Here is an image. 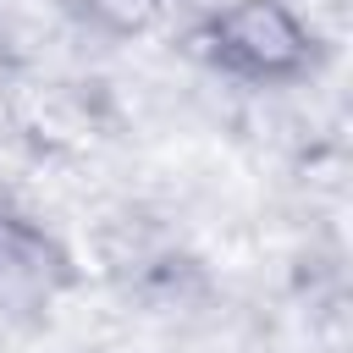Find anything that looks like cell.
<instances>
[{"instance_id":"cell-2","label":"cell","mask_w":353,"mask_h":353,"mask_svg":"<svg viewBox=\"0 0 353 353\" xmlns=\"http://www.w3.org/2000/svg\"><path fill=\"white\" fill-rule=\"evenodd\" d=\"M72 287V254L33 215L0 204V314H44Z\"/></svg>"},{"instance_id":"cell-1","label":"cell","mask_w":353,"mask_h":353,"mask_svg":"<svg viewBox=\"0 0 353 353\" xmlns=\"http://www.w3.org/2000/svg\"><path fill=\"white\" fill-rule=\"evenodd\" d=\"M204 61L243 88H292L320 66V33L287 0H226L199 22Z\"/></svg>"}]
</instances>
